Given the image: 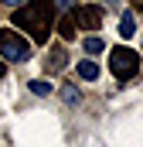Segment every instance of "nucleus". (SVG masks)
I'll use <instances>...</instances> for the list:
<instances>
[{
	"mask_svg": "<svg viewBox=\"0 0 143 147\" xmlns=\"http://www.w3.org/2000/svg\"><path fill=\"white\" fill-rule=\"evenodd\" d=\"M55 10H58L55 0H27L14 10V28L34 38L37 45H44L51 34V24H55Z\"/></svg>",
	"mask_w": 143,
	"mask_h": 147,
	"instance_id": "f257e3e1",
	"label": "nucleus"
},
{
	"mask_svg": "<svg viewBox=\"0 0 143 147\" xmlns=\"http://www.w3.org/2000/svg\"><path fill=\"white\" fill-rule=\"evenodd\" d=\"M3 3H7V7H14V10H17V7H21V3H27V0H3Z\"/></svg>",
	"mask_w": 143,
	"mask_h": 147,
	"instance_id": "f8f14e48",
	"label": "nucleus"
},
{
	"mask_svg": "<svg viewBox=\"0 0 143 147\" xmlns=\"http://www.w3.org/2000/svg\"><path fill=\"white\" fill-rule=\"evenodd\" d=\"M136 3H140V7H143V0H136Z\"/></svg>",
	"mask_w": 143,
	"mask_h": 147,
	"instance_id": "2eb2a0df",
	"label": "nucleus"
},
{
	"mask_svg": "<svg viewBox=\"0 0 143 147\" xmlns=\"http://www.w3.org/2000/svg\"><path fill=\"white\" fill-rule=\"evenodd\" d=\"M75 72L82 75V79H89V82H92V79H99V65L85 58V62H78V69H75Z\"/></svg>",
	"mask_w": 143,
	"mask_h": 147,
	"instance_id": "0eeeda50",
	"label": "nucleus"
},
{
	"mask_svg": "<svg viewBox=\"0 0 143 147\" xmlns=\"http://www.w3.org/2000/svg\"><path fill=\"white\" fill-rule=\"evenodd\" d=\"M75 31H78V24H75V14H65V17H61V24H58V34L68 41V38H75Z\"/></svg>",
	"mask_w": 143,
	"mask_h": 147,
	"instance_id": "423d86ee",
	"label": "nucleus"
},
{
	"mask_svg": "<svg viewBox=\"0 0 143 147\" xmlns=\"http://www.w3.org/2000/svg\"><path fill=\"white\" fill-rule=\"evenodd\" d=\"M109 69L116 79H133V75L140 72V55L133 51V48H126V45H119V48H112L109 51Z\"/></svg>",
	"mask_w": 143,
	"mask_h": 147,
	"instance_id": "f03ea898",
	"label": "nucleus"
},
{
	"mask_svg": "<svg viewBox=\"0 0 143 147\" xmlns=\"http://www.w3.org/2000/svg\"><path fill=\"white\" fill-rule=\"evenodd\" d=\"M65 65H68V51H65V48H51V55H48L44 69H48V72H61Z\"/></svg>",
	"mask_w": 143,
	"mask_h": 147,
	"instance_id": "39448f33",
	"label": "nucleus"
},
{
	"mask_svg": "<svg viewBox=\"0 0 143 147\" xmlns=\"http://www.w3.org/2000/svg\"><path fill=\"white\" fill-rule=\"evenodd\" d=\"M61 96H65V103H78V99H82L75 86H65V89H61Z\"/></svg>",
	"mask_w": 143,
	"mask_h": 147,
	"instance_id": "9b49d317",
	"label": "nucleus"
},
{
	"mask_svg": "<svg viewBox=\"0 0 143 147\" xmlns=\"http://www.w3.org/2000/svg\"><path fill=\"white\" fill-rule=\"evenodd\" d=\"M119 34H123V38H133V34H136V21H133V14H123V17H119Z\"/></svg>",
	"mask_w": 143,
	"mask_h": 147,
	"instance_id": "6e6552de",
	"label": "nucleus"
},
{
	"mask_svg": "<svg viewBox=\"0 0 143 147\" xmlns=\"http://www.w3.org/2000/svg\"><path fill=\"white\" fill-rule=\"evenodd\" d=\"M0 55L10 58V62H27L31 58V41L14 28H3L0 31Z\"/></svg>",
	"mask_w": 143,
	"mask_h": 147,
	"instance_id": "7ed1b4c3",
	"label": "nucleus"
},
{
	"mask_svg": "<svg viewBox=\"0 0 143 147\" xmlns=\"http://www.w3.org/2000/svg\"><path fill=\"white\" fill-rule=\"evenodd\" d=\"M55 7H61V10H68V7H72V0H55Z\"/></svg>",
	"mask_w": 143,
	"mask_h": 147,
	"instance_id": "ddd939ff",
	"label": "nucleus"
},
{
	"mask_svg": "<svg viewBox=\"0 0 143 147\" xmlns=\"http://www.w3.org/2000/svg\"><path fill=\"white\" fill-rule=\"evenodd\" d=\"M31 92H34V96H48V92H51V82H41V79H34V82H31Z\"/></svg>",
	"mask_w": 143,
	"mask_h": 147,
	"instance_id": "9d476101",
	"label": "nucleus"
},
{
	"mask_svg": "<svg viewBox=\"0 0 143 147\" xmlns=\"http://www.w3.org/2000/svg\"><path fill=\"white\" fill-rule=\"evenodd\" d=\"M75 24H78V28H89V31H96V28L102 24V7H96V3L82 7V10L75 14Z\"/></svg>",
	"mask_w": 143,
	"mask_h": 147,
	"instance_id": "20e7f679",
	"label": "nucleus"
},
{
	"mask_svg": "<svg viewBox=\"0 0 143 147\" xmlns=\"http://www.w3.org/2000/svg\"><path fill=\"white\" fill-rule=\"evenodd\" d=\"M0 75H3V62H0Z\"/></svg>",
	"mask_w": 143,
	"mask_h": 147,
	"instance_id": "4468645a",
	"label": "nucleus"
},
{
	"mask_svg": "<svg viewBox=\"0 0 143 147\" xmlns=\"http://www.w3.org/2000/svg\"><path fill=\"white\" fill-rule=\"evenodd\" d=\"M85 51H89V55H102V51H106V41H102V38H85Z\"/></svg>",
	"mask_w": 143,
	"mask_h": 147,
	"instance_id": "1a4fd4ad",
	"label": "nucleus"
}]
</instances>
